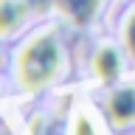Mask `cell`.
Returning a JSON list of instances; mask_svg holds the SVG:
<instances>
[{
    "instance_id": "obj_1",
    "label": "cell",
    "mask_w": 135,
    "mask_h": 135,
    "mask_svg": "<svg viewBox=\"0 0 135 135\" xmlns=\"http://www.w3.org/2000/svg\"><path fill=\"white\" fill-rule=\"evenodd\" d=\"M62 68V48L51 34H34L20 45L14 62V76L23 90L34 93L59 73Z\"/></svg>"
},
{
    "instance_id": "obj_2",
    "label": "cell",
    "mask_w": 135,
    "mask_h": 135,
    "mask_svg": "<svg viewBox=\"0 0 135 135\" xmlns=\"http://www.w3.org/2000/svg\"><path fill=\"white\" fill-rule=\"evenodd\" d=\"M104 115L113 127H127L135 121V87H118L104 104Z\"/></svg>"
},
{
    "instance_id": "obj_3",
    "label": "cell",
    "mask_w": 135,
    "mask_h": 135,
    "mask_svg": "<svg viewBox=\"0 0 135 135\" xmlns=\"http://www.w3.org/2000/svg\"><path fill=\"white\" fill-rule=\"evenodd\" d=\"M28 11V0H0V37H11L17 28H23Z\"/></svg>"
},
{
    "instance_id": "obj_4",
    "label": "cell",
    "mask_w": 135,
    "mask_h": 135,
    "mask_svg": "<svg viewBox=\"0 0 135 135\" xmlns=\"http://www.w3.org/2000/svg\"><path fill=\"white\" fill-rule=\"evenodd\" d=\"M54 8L62 11L73 25H87L101 8V0H54Z\"/></svg>"
},
{
    "instance_id": "obj_5",
    "label": "cell",
    "mask_w": 135,
    "mask_h": 135,
    "mask_svg": "<svg viewBox=\"0 0 135 135\" xmlns=\"http://www.w3.org/2000/svg\"><path fill=\"white\" fill-rule=\"evenodd\" d=\"M93 70L101 82H115L118 73H121V56L113 45H101L93 56Z\"/></svg>"
},
{
    "instance_id": "obj_6",
    "label": "cell",
    "mask_w": 135,
    "mask_h": 135,
    "mask_svg": "<svg viewBox=\"0 0 135 135\" xmlns=\"http://www.w3.org/2000/svg\"><path fill=\"white\" fill-rule=\"evenodd\" d=\"M124 45H127V51H129V56L135 59V8L124 20Z\"/></svg>"
},
{
    "instance_id": "obj_7",
    "label": "cell",
    "mask_w": 135,
    "mask_h": 135,
    "mask_svg": "<svg viewBox=\"0 0 135 135\" xmlns=\"http://www.w3.org/2000/svg\"><path fill=\"white\" fill-rule=\"evenodd\" d=\"M73 135H96V129L90 127V121H87L84 115H79L76 124H73Z\"/></svg>"
},
{
    "instance_id": "obj_8",
    "label": "cell",
    "mask_w": 135,
    "mask_h": 135,
    "mask_svg": "<svg viewBox=\"0 0 135 135\" xmlns=\"http://www.w3.org/2000/svg\"><path fill=\"white\" fill-rule=\"evenodd\" d=\"M31 3V8H48V6H54V0H28Z\"/></svg>"
}]
</instances>
